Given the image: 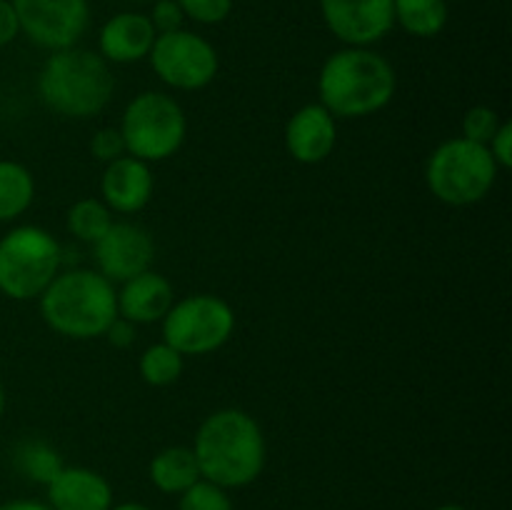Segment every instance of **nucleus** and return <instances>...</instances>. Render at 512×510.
<instances>
[{
    "label": "nucleus",
    "mask_w": 512,
    "mask_h": 510,
    "mask_svg": "<svg viewBox=\"0 0 512 510\" xmlns=\"http://www.w3.org/2000/svg\"><path fill=\"white\" fill-rule=\"evenodd\" d=\"M193 453L203 480L243 488L265 468L263 430L245 410L223 408L200 423Z\"/></svg>",
    "instance_id": "nucleus-1"
},
{
    "label": "nucleus",
    "mask_w": 512,
    "mask_h": 510,
    "mask_svg": "<svg viewBox=\"0 0 512 510\" xmlns=\"http://www.w3.org/2000/svg\"><path fill=\"white\" fill-rule=\"evenodd\" d=\"M395 85V70L383 55L370 48H343L320 70V105L333 118H365L393 100Z\"/></svg>",
    "instance_id": "nucleus-2"
},
{
    "label": "nucleus",
    "mask_w": 512,
    "mask_h": 510,
    "mask_svg": "<svg viewBox=\"0 0 512 510\" xmlns=\"http://www.w3.org/2000/svg\"><path fill=\"white\" fill-rule=\"evenodd\" d=\"M40 315L65 338H100L118 318V293L95 270H65L40 295Z\"/></svg>",
    "instance_id": "nucleus-3"
},
{
    "label": "nucleus",
    "mask_w": 512,
    "mask_h": 510,
    "mask_svg": "<svg viewBox=\"0 0 512 510\" xmlns=\"http://www.w3.org/2000/svg\"><path fill=\"white\" fill-rule=\"evenodd\" d=\"M113 90L115 78L108 60L75 45L55 50L38 78L43 103L63 118H93L110 103Z\"/></svg>",
    "instance_id": "nucleus-4"
},
{
    "label": "nucleus",
    "mask_w": 512,
    "mask_h": 510,
    "mask_svg": "<svg viewBox=\"0 0 512 510\" xmlns=\"http://www.w3.org/2000/svg\"><path fill=\"white\" fill-rule=\"evenodd\" d=\"M498 163L488 145L453 138L433 150L425 168L430 193L448 205H473L493 190Z\"/></svg>",
    "instance_id": "nucleus-5"
},
{
    "label": "nucleus",
    "mask_w": 512,
    "mask_h": 510,
    "mask_svg": "<svg viewBox=\"0 0 512 510\" xmlns=\"http://www.w3.org/2000/svg\"><path fill=\"white\" fill-rule=\"evenodd\" d=\"M60 273V245L48 230L20 225L0 238V293L33 300Z\"/></svg>",
    "instance_id": "nucleus-6"
},
{
    "label": "nucleus",
    "mask_w": 512,
    "mask_h": 510,
    "mask_svg": "<svg viewBox=\"0 0 512 510\" xmlns=\"http://www.w3.org/2000/svg\"><path fill=\"white\" fill-rule=\"evenodd\" d=\"M118 130L128 155L145 163H160L180 150L188 120L170 95L148 90L130 100Z\"/></svg>",
    "instance_id": "nucleus-7"
},
{
    "label": "nucleus",
    "mask_w": 512,
    "mask_h": 510,
    "mask_svg": "<svg viewBox=\"0 0 512 510\" xmlns=\"http://www.w3.org/2000/svg\"><path fill=\"white\" fill-rule=\"evenodd\" d=\"M235 330V313L218 295L178 300L163 318V340L180 355H208L223 348Z\"/></svg>",
    "instance_id": "nucleus-8"
},
{
    "label": "nucleus",
    "mask_w": 512,
    "mask_h": 510,
    "mask_svg": "<svg viewBox=\"0 0 512 510\" xmlns=\"http://www.w3.org/2000/svg\"><path fill=\"white\" fill-rule=\"evenodd\" d=\"M150 65L165 85L175 90H200L218 75V53L213 45L190 30H173L155 38Z\"/></svg>",
    "instance_id": "nucleus-9"
},
{
    "label": "nucleus",
    "mask_w": 512,
    "mask_h": 510,
    "mask_svg": "<svg viewBox=\"0 0 512 510\" xmlns=\"http://www.w3.org/2000/svg\"><path fill=\"white\" fill-rule=\"evenodd\" d=\"M20 33L45 50L73 48L90 20L88 0H10Z\"/></svg>",
    "instance_id": "nucleus-10"
},
{
    "label": "nucleus",
    "mask_w": 512,
    "mask_h": 510,
    "mask_svg": "<svg viewBox=\"0 0 512 510\" xmlns=\"http://www.w3.org/2000/svg\"><path fill=\"white\" fill-rule=\"evenodd\" d=\"M325 25L348 48H368L393 30V0H320Z\"/></svg>",
    "instance_id": "nucleus-11"
},
{
    "label": "nucleus",
    "mask_w": 512,
    "mask_h": 510,
    "mask_svg": "<svg viewBox=\"0 0 512 510\" xmlns=\"http://www.w3.org/2000/svg\"><path fill=\"white\" fill-rule=\"evenodd\" d=\"M155 258V243L145 228L135 223H113L108 233L95 243V260L100 275L110 283H125L150 270Z\"/></svg>",
    "instance_id": "nucleus-12"
},
{
    "label": "nucleus",
    "mask_w": 512,
    "mask_h": 510,
    "mask_svg": "<svg viewBox=\"0 0 512 510\" xmlns=\"http://www.w3.org/2000/svg\"><path fill=\"white\" fill-rule=\"evenodd\" d=\"M335 140H338L335 118L320 103L300 108L285 125V148L298 163H323L333 153Z\"/></svg>",
    "instance_id": "nucleus-13"
},
{
    "label": "nucleus",
    "mask_w": 512,
    "mask_h": 510,
    "mask_svg": "<svg viewBox=\"0 0 512 510\" xmlns=\"http://www.w3.org/2000/svg\"><path fill=\"white\" fill-rule=\"evenodd\" d=\"M153 170L145 160L123 155L105 165L103 180H100V193L103 203L118 213H138L150 203L153 195Z\"/></svg>",
    "instance_id": "nucleus-14"
},
{
    "label": "nucleus",
    "mask_w": 512,
    "mask_h": 510,
    "mask_svg": "<svg viewBox=\"0 0 512 510\" xmlns=\"http://www.w3.org/2000/svg\"><path fill=\"white\" fill-rule=\"evenodd\" d=\"M155 38L158 33L148 15L118 13L100 28V55L108 63H138V60L148 58Z\"/></svg>",
    "instance_id": "nucleus-15"
},
{
    "label": "nucleus",
    "mask_w": 512,
    "mask_h": 510,
    "mask_svg": "<svg viewBox=\"0 0 512 510\" xmlns=\"http://www.w3.org/2000/svg\"><path fill=\"white\" fill-rule=\"evenodd\" d=\"M53 510H110L113 490L100 473L88 468H63L48 483Z\"/></svg>",
    "instance_id": "nucleus-16"
},
{
    "label": "nucleus",
    "mask_w": 512,
    "mask_h": 510,
    "mask_svg": "<svg viewBox=\"0 0 512 510\" xmlns=\"http://www.w3.org/2000/svg\"><path fill=\"white\" fill-rule=\"evenodd\" d=\"M175 293L168 278L145 270L135 278L125 280L118 293V315L130 323H158L173 308Z\"/></svg>",
    "instance_id": "nucleus-17"
},
{
    "label": "nucleus",
    "mask_w": 512,
    "mask_h": 510,
    "mask_svg": "<svg viewBox=\"0 0 512 510\" xmlns=\"http://www.w3.org/2000/svg\"><path fill=\"white\" fill-rule=\"evenodd\" d=\"M203 478L195 460L193 448L185 445H173V448L160 450L150 463V480L158 490L170 495H180Z\"/></svg>",
    "instance_id": "nucleus-18"
},
{
    "label": "nucleus",
    "mask_w": 512,
    "mask_h": 510,
    "mask_svg": "<svg viewBox=\"0 0 512 510\" xmlns=\"http://www.w3.org/2000/svg\"><path fill=\"white\" fill-rule=\"evenodd\" d=\"M395 25L415 38H435L445 30L450 8L445 0H393Z\"/></svg>",
    "instance_id": "nucleus-19"
},
{
    "label": "nucleus",
    "mask_w": 512,
    "mask_h": 510,
    "mask_svg": "<svg viewBox=\"0 0 512 510\" xmlns=\"http://www.w3.org/2000/svg\"><path fill=\"white\" fill-rule=\"evenodd\" d=\"M35 183L25 165L0 160V223L20 218L33 205Z\"/></svg>",
    "instance_id": "nucleus-20"
},
{
    "label": "nucleus",
    "mask_w": 512,
    "mask_h": 510,
    "mask_svg": "<svg viewBox=\"0 0 512 510\" xmlns=\"http://www.w3.org/2000/svg\"><path fill=\"white\" fill-rule=\"evenodd\" d=\"M113 215H110V208L103 203V200L95 198H83L68 210V230L70 235H75L83 243H98L108 228L113 225Z\"/></svg>",
    "instance_id": "nucleus-21"
},
{
    "label": "nucleus",
    "mask_w": 512,
    "mask_h": 510,
    "mask_svg": "<svg viewBox=\"0 0 512 510\" xmlns=\"http://www.w3.org/2000/svg\"><path fill=\"white\" fill-rule=\"evenodd\" d=\"M140 378L153 388H165L173 385L183 375V355L168 343H155L140 355Z\"/></svg>",
    "instance_id": "nucleus-22"
},
{
    "label": "nucleus",
    "mask_w": 512,
    "mask_h": 510,
    "mask_svg": "<svg viewBox=\"0 0 512 510\" xmlns=\"http://www.w3.org/2000/svg\"><path fill=\"white\" fill-rule=\"evenodd\" d=\"M18 465L28 478L38 480V483H45V485H48L50 480L65 468L60 455L55 453L50 445L38 443V440H35V443H25L23 448L18 450Z\"/></svg>",
    "instance_id": "nucleus-23"
},
{
    "label": "nucleus",
    "mask_w": 512,
    "mask_h": 510,
    "mask_svg": "<svg viewBox=\"0 0 512 510\" xmlns=\"http://www.w3.org/2000/svg\"><path fill=\"white\" fill-rule=\"evenodd\" d=\"M180 495H183L180 498V510H233V503H230L225 488L203 478Z\"/></svg>",
    "instance_id": "nucleus-24"
},
{
    "label": "nucleus",
    "mask_w": 512,
    "mask_h": 510,
    "mask_svg": "<svg viewBox=\"0 0 512 510\" xmlns=\"http://www.w3.org/2000/svg\"><path fill=\"white\" fill-rule=\"evenodd\" d=\"M500 115L488 105H475L463 115V138L478 145H488L500 128Z\"/></svg>",
    "instance_id": "nucleus-25"
},
{
    "label": "nucleus",
    "mask_w": 512,
    "mask_h": 510,
    "mask_svg": "<svg viewBox=\"0 0 512 510\" xmlns=\"http://www.w3.org/2000/svg\"><path fill=\"white\" fill-rule=\"evenodd\" d=\"M185 18L200 25H218L233 13V0H178Z\"/></svg>",
    "instance_id": "nucleus-26"
},
{
    "label": "nucleus",
    "mask_w": 512,
    "mask_h": 510,
    "mask_svg": "<svg viewBox=\"0 0 512 510\" xmlns=\"http://www.w3.org/2000/svg\"><path fill=\"white\" fill-rule=\"evenodd\" d=\"M90 150H93L95 158L103 160V163H113V160L128 155L123 135H120L118 128H100L98 133L93 135V140H90Z\"/></svg>",
    "instance_id": "nucleus-27"
},
{
    "label": "nucleus",
    "mask_w": 512,
    "mask_h": 510,
    "mask_svg": "<svg viewBox=\"0 0 512 510\" xmlns=\"http://www.w3.org/2000/svg\"><path fill=\"white\" fill-rule=\"evenodd\" d=\"M153 23L155 33H173V30L183 28V10H180L178 0H153V13L148 15Z\"/></svg>",
    "instance_id": "nucleus-28"
},
{
    "label": "nucleus",
    "mask_w": 512,
    "mask_h": 510,
    "mask_svg": "<svg viewBox=\"0 0 512 510\" xmlns=\"http://www.w3.org/2000/svg\"><path fill=\"white\" fill-rule=\"evenodd\" d=\"M490 155L498 163V168H512V125L500 123L498 133L493 135V140L488 143Z\"/></svg>",
    "instance_id": "nucleus-29"
},
{
    "label": "nucleus",
    "mask_w": 512,
    "mask_h": 510,
    "mask_svg": "<svg viewBox=\"0 0 512 510\" xmlns=\"http://www.w3.org/2000/svg\"><path fill=\"white\" fill-rule=\"evenodd\" d=\"M20 35V23L10 0H0V48L10 45Z\"/></svg>",
    "instance_id": "nucleus-30"
},
{
    "label": "nucleus",
    "mask_w": 512,
    "mask_h": 510,
    "mask_svg": "<svg viewBox=\"0 0 512 510\" xmlns=\"http://www.w3.org/2000/svg\"><path fill=\"white\" fill-rule=\"evenodd\" d=\"M105 338H108V343L113 345V348H130L135 340V323H130V320L125 318H115L113 323H110V328L105 330Z\"/></svg>",
    "instance_id": "nucleus-31"
},
{
    "label": "nucleus",
    "mask_w": 512,
    "mask_h": 510,
    "mask_svg": "<svg viewBox=\"0 0 512 510\" xmlns=\"http://www.w3.org/2000/svg\"><path fill=\"white\" fill-rule=\"evenodd\" d=\"M0 510H53L50 505L38 503V500H10L0 505Z\"/></svg>",
    "instance_id": "nucleus-32"
},
{
    "label": "nucleus",
    "mask_w": 512,
    "mask_h": 510,
    "mask_svg": "<svg viewBox=\"0 0 512 510\" xmlns=\"http://www.w3.org/2000/svg\"><path fill=\"white\" fill-rule=\"evenodd\" d=\"M110 510H150L148 505H140V503H123V505H115Z\"/></svg>",
    "instance_id": "nucleus-33"
},
{
    "label": "nucleus",
    "mask_w": 512,
    "mask_h": 510,
    "mask_svg": "<svg viewBox=\"0 0 512 510\" xmlns=\"http://www.w3.org/2000/svg\"><path fill=\"white\" fill-rule=\"evenodd\" d=\"M3 413H5V388L3 383H0V418H3Z\"/></svg>",
    "instance_id": "nucleus-34"
},
{
    "label": "nucleus",
    "mask_w": 512,
    "mask_h": 510,
    "mask_svg": "<svg viewBox=\"0 0 512 510\" xmlns=\"http://www.w3.org/2000/svg\"><path fill=\"white\" fill-rule=\"evenodd\" d=\"M438 510H465L463 505H443V508H438Z\"/></svg>",
    "instance_id": "nucleus-35"
},
{
    "label": "nucleus",
    "mask_w": 512,
    "mask_h": 510,
    "mask_svg": "<svg viewBox=\"0 0 512 510\" xmlns=\"http://www.w3.org/2000/svg\"><path fill=\"white\" fill-rule=\"evenodd\" d=\"M133 3H153V0H133Z\"/></svg>",
    "instance_id": "nucleus-36"
}]
</instances>
